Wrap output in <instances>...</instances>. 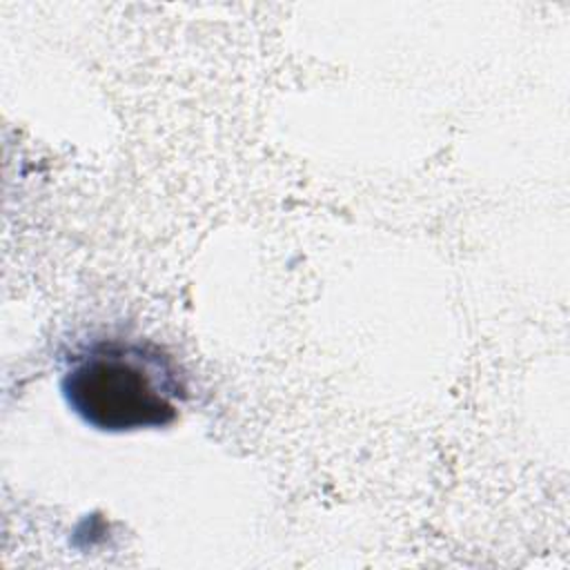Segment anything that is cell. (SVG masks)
Listing matches in <instances>:
<instances>
[{"instance_id":"obj_1","label":"cell","mask_w":570,"mask_h":570,"mask_svg":"<svg viewBox=\"0 0 570 570\" xmlns=\"http://www.w3.org/2000/svg\"><path fill=\"white\" fill-rule=\"evenodd\" d=\"M69 407L102 432L163 428L178 416L185 383L160 350L129 341H98L73 356L62 376Z\"/></svg>"}]
</instances>
